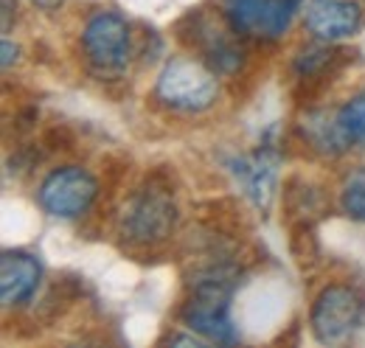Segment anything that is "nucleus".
<instances>
[{"label":"nucleus","mask_w":365,"mask_h":348,"mask_svg":"<svg viewBox=\"0 0 365 348\" xmlns=\"http://www.w3.org/2000/svg\"><path fill=\"white\" fill-rule=\"evenodd\" d=\"M185 23L191 26V34H194V37H182V40H188V43L202 53V62H205L214 73L228 76V73H236V71L242 68L245 51H242V45L230 37V34H236V31L228 34V31L217 29V26H214L208 17H202V14H188Z\"/></svg>","instance_id":"nucleus-8"},{"label":"nucleus","mask_w":365,"mask_h":348,"mask_svg":"<svg viewBox=\"0 0 365 348\" xmlns=\"http://www.w3.org/2000/svg\"><path fill=\"white\" fill-rule=\"evenodd\" d=\"M82 48L96 71L101 73L124 71L133 56V34L127 20L115 11H96L82 31Z\"/></svg>","instance_id":"nucleus-5"},{"label":"nucleus","mask_w":365,"mask_h":348,"mask_svg":"<svg viewBox=\"0 0 365 348\" xmlns=\"http://www.w3.org/2000/svg\"><path fill=\"white\" fill-rule=\"evenodd\" d=\"M230 31L245 37H281L307 0H220Z\"/></svg>","instance_id":"nucleus-4"},{"label":"nucleus","mask_w":365,"mask_h":348,"mask_svg":"<svg viewBox=\"0 0 365 348\" xmlns=\"http://www.w3.org/2000/svg\"><path fill=\"white\" fill-rule=\"evenodd\" d=\"M304 26L320 43H337L351 37L363 23V9L354 0H307Z\"/></svg>","instance_id":"nucleus-7"},{"label":"nucleus","mask_w":365,"mask_h":348,"mask_svg":"<svg viewBox=\"0 0 365 348\" xmlns=\"http://www.w3.org/2000/svg\"><path fill=\"white\" fill-rule=\"evenodd\" d=\"M155 96L160 104L182 110V113H202L208 107H214L220 85H217V73L197 59L188 56H175L163 65L158 82H155Z\"/></svg>","instance_id":"nucleus-2"},{"label":"nucleus","mask_w":365,"mask_h":348,"mask_svg":"<svg viewBox=\"0 0 365 348\" xmlns=\"http://www.w3.org/2000/svg\"><path fill=\"white\" fill-rule=\"evenodd\" d=\"M340 205H343L346 217L365 222V169H354V172L343 180Z\"/></svg>","instance_id":"nucleus-14"},{"label":"nucleus","mask_w":365,"mask_h":348,"mask_svg":"<svg viewBox=\"0 0 365 348\" xmlns=\"http://www.w3.org/2000/svg\"><path fill=\"white\" fill-rule=\"evenodd\" d=\"M337 121H340L343 135L349 138V143L365 146V93L349 98V101L337 110Z\"/></svg>","instance_id":"nucleus-13"},{"label":"nucleus","mask_w":365,"mask_h":348,"mask_svg":"<svg viewBox=\"0 0 365 348\" xmlns=\"http://www.w3.org/2000/svg\"><path fill=\"white\" fill-rule=\"evenodd\" d=\"M14 0H3V31L11 29V14H14Z\"/></svg>","instance_id":"nucleus-16"},{"label":"nucleus","mask_w":365,"mask_h":348,"mask_svg":"<svg viewBox=\"0 0 365 348\" xmlns=\"http://www.w3.org/2000/svg\"><path fill=\"white\" fill-rule=\"evenodd\" d=\"M301 132L304 138L309 140L312 149H318L320 155H340L346 152L351 143L349 138L340 130V121H337V113H326V110H312L301 118Z\"/></svg>","instance_id":"nucleus-11"},{"label":"nucleus","mask_w":365,"mask_h":348,"mask_svg":"<svg viewBox=\"0 0 365 348\" xmlns=\"http://www.w3.org/2000/svg\"><path fill=\"white\" fill-rule=\"evenodd\" d=\"M340 53H343V51L326 48V45H307V48H301V53L295 56V71H298V76H301L304 82H312V79L323 76V73L337 62Z\"/></svg>","instance_id":"nucleus-12"},{"label":"nucleus","mask_w":365,"mask_h":348,"mask_svg":"<svg viewBox=\"0 0 365 348\" xmlns=\"http://www.w3.org/2000/svg\"><path fill=\"white\" fill-rule=\"evenodd\" d=\"M34 6H40V9H46V11H53V9H59L65 0H31Z\"/></svg>","instance_id":"nucleus-17"},{"label":"nucleus","mask_w":365,"mask_h":348,"mask_svg":"<svg viewBox=\"0 0 365 348\" xmlns=\"http://www.w3.org/2000/svg\"><path fill=\"white\" fill-rule=\"evenodd\" d=\"M230 172L236 177V183L242 185V191L247 194V200L262 214H267L270 203H273L275 177H278V152L270 146H262L253 155H245V158L233 160Z\"/></svg>","instance_id":"nucleus-9"},{"label":"nucleus","mask_w":365,"mask_h":348,"mask_svg":"<svg viewBox=\"0 0 365 348\" xmlns=\"http://www.w3.org/2000/svg\"><path fill=\"white\" fill-rule=\"evenodd\" d=\"M365 312L363 295L354 287L346 284H331L320 292L312 304L309 314V326L318 343H343L354 334V329L360 326Z\"/></svg>","instance_id":"nucleus-3"},{"label":"nucleus","mask_w":365,"mask_h":348,"mask_svg":"<svg viewBox=\"0 0 365 348\" xmlns=\"http://www.w3.org/2000/svg\"><path fill=\"white\" fill-rule=\"evenodd\" d=\"M17 59V45H11L9 40H3V68H9Z\"/></svg>","instance_id":"nucleus-15"},{"label":"nucleus","mask_w":365,"mask_h":348,"mask_svg":"<svg viewBox=\"0 0 365 348\" xmlns=\"http://www.w3.org/2000/svg\"><path fill=\"white\" fill-rule=\"evenodd\" d=\"M43 278V267L31 253L23 250H6L0 259V298L3 306H20L31 301Z\"/></svg>","instance_id":"nucleus-10"},{"label":"nucleus","mask_w":365,"mask_h":348,"mask_svg":"<svg viewBox=\"0 0 365 348\" xmlns=\"http://www.w3.org/2000/svg\"><path fill=\"white\" fill-rule=\"evenodd\" d=\"M96 194H98V183L88 169L62 166V169H53L40 183L37 200H40L43 211L51 217L76 219L91 208Z\"/></svg>","instance_id":"nucleus-6"},{"label":"nucleus","mask_w":365,"mask_h":348,"mask_svg":"<svg viewBox=\"0 0 365 348\" xmlns=\"http://www.w3.org/2000/svg\"><path fill=\"white\" fill-rule=\"evenodd\" d=\"M178 225V205L169 185L149 180L140 185L121 214V233L127 242L140 247H155L175 233Z\"/></svg>","instance_id":"nucleus-1"}]
</instances>
